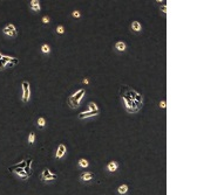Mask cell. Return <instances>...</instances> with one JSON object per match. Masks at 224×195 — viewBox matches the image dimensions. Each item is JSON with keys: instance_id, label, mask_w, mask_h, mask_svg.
<instances>
[{"instance_id": "6da1fadb", "label": "cell", "mask_w": 224, "mask_h": 195, "mask_svg": "<svg viewBox=\"0 0 224 195\" xmlns=\"http://www.w3.org/2000/svg\"><path fill=\"white\" fill-rule=\"evenodd\" d=\"M123 92H121V99L123 102V106H124V109L126 111L128 112V113H132V115H135V113H137L140 111V109L137 108V105L135 104V102H134L128 95H127V92L124 91V89L122 88Z\"/></svg>"}, {"instance_id": "52a82bcc", "label": "cell", "mask_w": 224, "mask_h": 195, "mask_svg": "<svg viewBox=\"0 0 224 195\" xmlns=\"http://www.w3.org/2000/svg\"><path fill=\"white\" fill-rule=\"evenodd\" d=\"M100 115V111H82L78 115V119L83 120V119H88V118H93V117H97Z\"/></svg>"}, {"instance_id": "8992f818", "label": "cell", "mask_w": 224, "mask_h": 195, "mask_svg": "<svg viewBox=\"0 0 224 195\" xmlns=\"http://www.w3.org/2000/svg\"><path fill=\"white\" fill-rule=\"evenodd\" d=\"M79 179L83 184H89L93 180H95V174L93 173V172H89V171H85V172H82L80 174Z\"/></svg>"}, {"instance_id": "ac0fdd59", "label": "cell", "mask_w": 224, "mask_h": 195, "mask_svg": "<svg viewBox=\"0 0 224 195\" xmlns=\"http://www.w3.org/2000/svg\"><path fill=\"white\" fill-rule=\"evenodd\" d=\"M35 139H37V134H35V132H31V133H29V136H28V145H29V146H33V145H34V142H35Z\"/></svg>"}, {"instance_id": "cb8c5ba5", "label": "cell", "mask_w": 224, "mask_h": 195, "mask_svg": "<svg viewBox=\"0 0 224 195\" xmlns=\"http://www.w3.org/2000/svg\"><path fill=\"white\" fill-rule=\"evenodd\" d=\"M41 21H42L45 25H47V23H49V22H51V18H49V16H47V15H45V16H42Z\"/></svg>"}, {"instance_id": "5bb4252c", "label": "cell", "mask_w": 224, "mask_h": 195, "mask_svg": "<svg viewBox=\"0 0 224 195\" xmlns=\"http://www.w3.org/2000/svg\"><path fill=\"white\" fill-rule=\"evenodd\" d=\"M13 172H14V174H15V175H18V176H19V178H21V179L26 180L27 178H28V174H27L26 172L24 171V168H15L14 171H13Z\"/></svg>"}, {"instance_id": "30bf717a", "label": "cell", "mask_w": 224, "mask_h": 195, "mask_svg": "<svg viewBox=\"0 0 224 195\" xmlns=\"http://www.w3.org/2000/svg\"><path fill=\"white\" fill-rule=\"evenodd\" d=\"M114 49L116 53H126L127 52V43L123 42V41H118L114 44Z\"/></svg>"}, {"instance_id": "277c9868", "label": "cell", "mask_w": 224, "mask_h": 195, "mask_svg": "<svg viewBox=\"0 0 224 195\" xmlns=\"http://www.w3.org/2000/svg\"><path fill=\"white\" fill-rule=\"evenodd\" d=\"M21 91H22V102L24 104H27L29 99H31V85H29V82L27 81H24L21 83Z\"/></svg>"}, {"instance_id": "d6986e66", "label": "cell", "mask_w": 224, "mask_h": 195, "mask_svg": "<svg viewBox=\"0 0 224 195\" xmlns=\"http://www.w3.org/2000/svg\"><path fill=\"white\" fill-rule=\"evenodd\" d=\"M41 53H42L43 55H48V54H51V47H49V44L43 43L42 46H41Z\"/></svg>"}, {"instance_id": "4316f807", "label": "cell", "mask_w": 224, "mask_h": 195, "mask_svg": "<svg viewBox=\"0 0 224 195\" xmlns=\"http://www.w3.org/2000/svg\"><path fill=\"white\" fill-rule=\"evenodd\" d=\"M5 67H6L5 63H4L1 60H0V70H4V69H5Z\"/></svg>"}, {"instance_id": "f1b7e54d", "label": "cell", "mask_w": 224, "mask_h": 195, "mask_svg": "<svg viewBox=\"0 0 224 195\" xmlns=\"http://www.w3.org/2000/svg\"><path fill=\"white\" fill-rule=\"evenodd\" d=\"M1 58H2V55H1V54H0V60H1Z\"/></svg>"}, {"instance_id": "7c38bea8", "label": "cell", "mask_w": 224, "mask_h": 195, "mask_svg": "<svg viewBox=\"0 0 224 195\" xmlns=\"http://www.w3.org/2000/svg\"><path fill=\"white\" fill-rule=\"evenodd\" d=\"M130 29H132V32L135 33V34H140V33L142 32V25H141V22L140 21H133L132 22V25H130Z\"/></svg>"}, {"instance_id": "7402d4cb", "label": "cell", "mask_w": 224, "mask_h": 195, "mask_svg": "<svg viewBox=\"0 0 224 195\" xmlns=\"http://www.w3.org/2000/svg\"><path fill=\"white\" fill-rule=\"evenodd\" d=\"M56 34H59V35L65 34V27L62 26V25H60V26L56 27Z\"/></svg>"}, {"instance_id": "ffe728a7", "label": "cell", "mask_w": 224, "mask_h": 195, "mask_svg": "<svg viewBox=\"0 0 224 195\" xmlns=\"http://www.w3.org/2000/svg\"><path fill=\"white\" fill-rule=\"evenodd\" d=\"M88 111H100L99 110V106L95 102H89L88 103Z\"/></svg>"}, {"instance_id": "2e32d148", "label": "cell", "mask_w": 224, "mask_h": 195, "mask_svg": "<svg viewBox=\"0 0 224 195\" xmlns=\"http://www.w3.org/2000/svg\"><path fill=\"white\" fill-rule=\"evenodd\" d=\"M78 165H79V167H80V168H88V167H89V162H88V160L85 159V158L79 159Z\"/></svg>"}, {"instance_id": "d4e9b609", "label": "cell", "mask_w": 224, "mask_h": 195, "mask_svg": "<svg viewBox=\"0 0 224 195\" xmlns=\"http://www.w3.org/2000/svg\"><path fill=\"white\" fill-rule=\"evenodd\" d=\"M161 11H162V13H163V15H165L167 14V5L165 4H163V5L161 6V8H160Z\"/></svg>"}, {"instance_id": "44dd1931", "label": "cell", "mask_w": 224, "mask_h": 195, "mask_svg": "<svg viewBox=\"0 0 224 195\" xmlns=\"http://www.w3.org/2000/svg\"><path fill=\"white\" fill-rule=\"evenodd\" d=\"M18 63H19V60H18V58L11 57V61L6 64V67H11V68H13V67H14V65H16Z\"/></svg>"}, {"instance_id": "9a60e30c", "label": "cell", "mask_w": 224, "mask_h": 195, "mask_svg": "<svg viewBox=\"0 0 224 195\" xmlns=\"http://www.w3.org/2000/svg\"><path fill=\"white\" fill-rule=\"evenodd\" d=\"M116 190H118L119 195H126L127 193H128L129 188H128V186H127V184H120Z\"/></svg>"}, {"instance_id": "4fadbf2b", "label": "cell", "mask_w": 224, "mask_h": 195, "mask_svg": "<svg viewBox=\"0 0 224 195\" xmlns=\"http://www.w3.org/2000/svg\"><path fill=\"white\" fill-rule=\"evenodd\" d=\"M29 8H31L33 12H40V10H41L40 1H39V0H32V1L29 2Z\"/></svg>"}, {"instance_id": "9c48e42d", "label": "cell", "mask_w": 224, "mask_h": 195, "mask_svg": "<svg viewBox=\"0 0 224 195\" xmlns=\"http://www.w3.org/2000/svg\"><path fill=\"white\" fill-rule=\"evenodd\" d=\"M2 33L5 34L6 36H8V37H15L16 36V34H18V32H16V28L13 25H7V26L2 29Z\"/></svg>"}, {"instance_id": "5b68a950", "label": "cell", "mask_w": 224, "mask_h": 195, "mask_svg": "<svg viewBox=\"0 0 224 195\" xmlns=\"http://www.w3.org/2000/svg\"><path fill=\"white\" fill-rule=\"evenodd\" d=\"M40 179L43 182H52V181H55V180L58 179V175L54 174L51 169L43 168L41 174H40Z\"/></svg>"}, {"instance_id": "7a4b0ae2", "label": "cell", "mask_w": 224, "mask_h": 195, "mask_svg": "<svg viewBox=\"0 0 224 195\" xmlns=\"http://www.w3.org/2000/svg\"><path fill=\"white\" fill-rule=\"evenodd\" d=\"M85 95H86V90L83 89V88L76 90L74 94H72V95L68 97V99H67L68 105H69L72 109H78V108L80 106L81 102H82V99H83Z\"/></svg>"}, {"instance_id": "3957f363", "label": "cell", "mask_w": 224, "mask_h": 195, "mask_svg": "<svg viewBox=\"0 0 224 195\" xmlns=\"http://www.w3.org/2000/svg\"><path fill=\"white\" fill-rule=\"evenodd\" d=\"M123 89H124V91L127 92V95L135 102V104L137 105V108L141 110V109H142V105H143V96L141 95V94H139L136 90L130 89V88L126 87V85H123Z\"/></svg>"}, {"instance_id": "e0dca14e", "label": "cell", "mask_w": 224, "mask_h": 195, "mask_svg": "<svg viewBox=\"0 0 224 195\" xmlns=\"http://www.w3.org/2000/svg\"><path fill=\"white\" fill-rule=\"evenodd\" d=\"M37 126H38V129H40V130L45 129V126H46V119H45L43 117H39V118L37 119Z\"/></svg>"}, {"instance_id": "83f0119b", "label": "cell", "mask_w": 224, "mask_h": 195, "mask_svg": "<svg viewBox=\"0 0 224 195\" xmlns=\"http://www.w3.org/2000/svg\"><path fill=\"white\" fill-rule=\"evenodd\" d=\"M83 83H85V84H87V83H88V79H87V78L83 79Z\"/></svg>"}, {"instance_id": "484cf974", "label": "cell", "mask_w": 224, "mask_h": 195, "mask_svg": "<svg viewBox=\"0 0 224 195\" xmlns=\"http://www.w3.org/2000/svg\"><path fill=\"white\" fill-rule=\"evenodd\" d=\"M165 104H167V103H165V100H162V102H160V108L161 109H165Z\"/></svg>"}, {"instance_id": "8fae6325", "label": "cell", "mask_w": 224, "mask_h": 195, "mask_svg": "<svg viewBox=\"0 0 224 195\" xmlns=\"http://www.w3.org/2000/svg\"><path fill=\"white\" fill-rule=\"evenodd\" d=\"M106 169L109 172V173H115V172L119 169V162H118V161H115V160L109 161V162L107 163Z\"/></svg>"}, {"instance_id": "603a6c76", "label": "cell", "mask_w": 224, "mask_h": 195, "mask_svg": "<svg viewBox=\"0 0 224 195\" xmlns=\"http://www.w3.org/2000/svg\"><path fill=\"white\" fill-rule=\"evenodd\" d=\"M72 16H73L74 19H80V18H81L80 11H73V12H72Z\"/></svg>"}, {"instance_id": "ba28073f", "label": "cell", "mask_w": 224, "mask_h": 195, "mask_svg": "<svg viewBox=\"0 0 224 195\" xmlns=\"http://www.w3.org/2000/svg\"><path fill=\"white\" fill-rule=\"evenodd\" d=\"M67 154V147H66V145L65 144H59L58 145V148H56V151H55V159H58V160H61V159L65 158V155Z\"/></svg>"}]
</instances>
